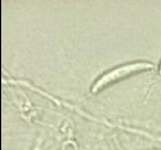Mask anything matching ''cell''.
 <instances>
[{"instance_id":"cell-1","label":"cell","mask_w":161,"mask_h":150,"mask_svg":"<svg viewBox=\"0 0 161 150\" xmlns=\"http://www.w3.org/2000/svg\"><path fill=\"white\" fill-rule=\"evenodd\" d=\"M152 68H153V65L150 63H132L116 68L114 70L109 71L108 74L104 75L100 79H98L93 85V87H92V92L96 93V92L104 88L105 86H107L109 84H113L120 79H123L124 77L131 76V75L139 72V71L148 70V69H152Z\"/></svg>"},{"instance_id":"cell-2","label":"cell","mask_w":161,"mask_h":150,"mask_svg":"<svg viewBox=\"0 0 161 150\" xmlns=\"http://www.w3.org/2000/svg\"><path fill=\"white\" fill-rule=\"evenodd\" d=\"M160 75H161V65H160Z\"/></svg>"}]
</instances>
